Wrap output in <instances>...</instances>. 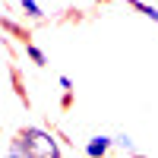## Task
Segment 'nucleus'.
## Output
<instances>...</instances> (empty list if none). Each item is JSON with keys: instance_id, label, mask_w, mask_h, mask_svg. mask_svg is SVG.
Masks as SVG:
<instances>
[{"instance_id": "obj_1", "label": "nucleus", "mask_w": 158, "mask_h": 158, "mask_svg": "<svg viewBox=\"0 0 158 158\" xmlns=\"http://www.w3.org/2000/svg\"><path fill=\"white\" fill-rule=\"evenodd\" d=\"M22 142H25V149H29V158H60V136L54 133V130H44V127H25L16 133Z\"/></svg>"}, {"instance_id": "obj_2", "label": "nucleus", "mask_w": 158, "mask_h": 158, "mask_svg": "<svg viewBox=\"0 0 158 158\" xmlns=\"http://www.w3.org/2000/svg\"><path fill=\"white\" fill-rule=\"evenodd\" d=\"M114 146H117L114 136H92V139L85 142V149H82V152H85L89 158H98V155H108Z\"/></svg>"}, {"instance_id": "obj_3", "label": "nucleus", "mask_w": 158, "mask_h": 158, "mask_svg": "<svg viewBox=\"0 0 158 158\" xmlns=\"http://www.w3.org/2000/svg\"><path fill=\"white\" fill-rule=\"evenodd\" d=\"M0 25H3V32H6V35L22 38V44H25V41H32V32L25 29V25H16V22L10 19V13H3V16H0Z\"/></svg>"}, {"instance_id": "obj_4", "label": "nucleus", "mask_w": 158, "mask_h": 158, "mask_svg": "<svg viewBox=\"0 0 158 158\" xmlns=\"http://www.w3.org/2000/svg\"><path fill=\"white\" fill-rule=\"evenodd\" d=\"M22 51H25V57H29L35 67H48V54H44V51L38 48L35 41H25V44H22Z\"/></svg>"}, {"instance_id": "obj_5", "label": "nucleus", "mask_w": 158, "mask_h": 158, "mask_svg": "<svg viewBox=\"0 0 158 158\" xmlns=\"http://www.w3.org/2000/svg\"><path fill=\"white\" fill-rule=\"evenodd\" d=\"M127 6H133L136 13H142L146 19H152L155 25H158V6H152V3H142V0H123Z\"/></svg>"}, {"instance_id": "obj_6", "label": "nucleus", "mask_w": 158, "mask_h": 158, "mask_svg": "<svg viewBox=\"0 0 158 158\" xmlns=\"http://www.w3.org/2000/svg\"><path fill=\"white\" fill-rule=\"evenodd\" d=\"M10 79H13V89H16V95H19V101L25 104V108H29V92H25V82H22V76H19V70L16 67H10Z\"/></svg>"}, {"instance_id": "obj_7", "label": "nucleus", "mask_w": 158, "mask_h": 158, "mask_svg": "<svg viewBox=\"0 0 158 158\" xmlns=\"http://www.w3.org/2000/svg\"><path fill=\"white\" fill-rule=\"evenodd\" d=\"M19 6H22V13H25L29 19H35V22L44 19V10H41V3H38V0H19Z\"/></svg>"}, {"instance_id": "obj_8", "label": "nucleus", "mask_w": 158, "mask_h": 158, "mask_svg": "<svg viewBox=\"0 0 158 158\" xmlns=\"http://www.w3.org/2000/svg\"><path fill=\"white\" fill-rule=\"evenodd\" d=\"M57 82H60L63 92H73V79H70V76H63V73H60V76H57Z\"/></svg>"}, {"instance_id": "obj_9", "label": "nucleus", "mask_w": 158, "mask_h": 158, "mask_svg": "<svg viewBox=\"0 0 158 158\" xmlns=\"http://www.w3.org/2000/svg\"><path fill=\"white\" fill-rule=\"evenodd\" d=\"M114 142H117V146H120V149H127V152H133V142H130V136H117Z\"/></svg>"}]
</instances>
